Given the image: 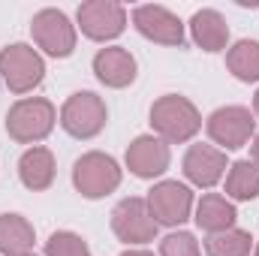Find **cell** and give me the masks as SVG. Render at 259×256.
Wrapping results in <instances>:
<instances>
[{
  "instance_id": "obj_24",
  "label": "cell",
  "mask_w": 259,
  "mask_h": 256,
  "mask_svg": "<svg viewBox=\"0 0 259 256\" xmlns=\"http://www.w3.org/2000/svg\"><path fill=\"white\" fill-rule=\"evenodd\" d=\"M121 256H151L148 250H127V253H121Z\"/></svg>"
},
{
  "instance_id": "obj_2",
  "label": "cell",
  "mask_w": 259,
  "mask_h": 256,
  "mask_svg": "<svg viewBox=\"0 0 259 256\" xmlns=\"http://www.w3.org/2000/svg\"><path fill=\"white\" fill-rule=\"evenodd\" d=\"M72 184L75 190L88 199H100V196H109L121 184V169L118 163L109 157V154H100V151H91L84 157L75 160L72 166Z\"/></svg>"
},
{
  "instance_id": "obj_4",
  "label": "cell",
  "mask_w": 259,
  "mask_h": 256,
  "mask_svg": "<svg viewBox=\"0 0 259 256\" xmlns=\"http://www.w3.org/2000/svg\"><path fill=\"white\" fill-rule=\"evenodd\" d=\"M42 72H46L42 58L30 46H24V42H15V46H9V49L0 52V78L15 94L33 91L42 81Z\"/></svg>"
},
{
  "instance_id": "obj_22",
  "label": "cell",
  "mask_w": 259,
  "mask_h": 256,
  "mask_svg": "<svg viewBox=\"0 0 259 256\" xmlns=\"http://www.w3.org/2000/svg\"><path fill=\"white\" fill-rule=\"evenodd\" d=\"M46 253L49 256H91V250L75 232H55L46 241Z\"/></svg>"
},
{
  "instance_id": "obj_5",
  "label": "cell",
  "mask_w": 259,
  "mask_h": 256,
  "mask_svg": "<svg viewBox=\"0 0 259 256\" xmlns=\"http://www.w3.org/2000/svg\"><path fill=\"white\" fill-rule=\"evenodd\" d=\"M106 118H109L106 103H103L97 94H91V91L72 94L64 103V109H61V124H64V130L69 136H75V139H91V136H97L100 130L106 127Z\"/></svg>"
},
{
  "instance_id": "obj_12",
  "label": "cell",
  "mask_w": 259,
  "mask_h": 256,
  "mask_svg": "<svg viewBox=\"0 0 259 256\" xmlns=\"http://www.w3.org/2000/svg\"><path fill=\"white\" fill-rule=\"evenodd\" d=\"M127 166L136 178H157L169 169V145L154 136H139L127 148Z\"/></svg>"
},
{
  "instance_id": "obj_1",
  "label": "cell",
  "mask_w": 259,
  "mask_h": 256,
  "mask_svg": "<svg viewBox=\"0 0 259 256\" xmlns=\"http://www.w3.org/2000/svg\"><path fill=\"white\" fill-rule=\"evenodd\" d=\"M151 127L157 130L166 142H187V139H193L199 133L202 118H199L196 106L187 97L169 94V97H160L151 106Z\"/></svg>"
},
{
  "instance_id": "obj_8",
  "label": "cell",
  "mask_w": 259,
  "mask_h": 256,
  "mask_svg": "<svg viewBox=\"0 0 259 256\" xmlns=\"http://www.w3.org/2000/svg\"><path fill=\"white\" fill-rule=\"evenodd\" d=\"M148 211L151 217L157 220V226H178L190 217V208H193V193L187 190L184 184L178 181H160L154 190L148 193Z\"/></svg>"
},
{
  "instance_id": "obj_23",
  "label": "cell",
  "mask_w": 259,
  "mask_h": 256,
  "mask_svg": "<svg viewBox=\"0 0 259 256\" xmlns=\"http://www.w3.org/2000/svg\"><path fill=\"white\" fill-rule=\"evenodd\" d=\"M160 253L163 256H199V241L190 232H172L169 238H163Z\"/></svg>"
},
{
  "instance_id": "obj_18",
  "label": "cell",
  "mask_w": 259,
  "mask_h": 256,
  "mask_svg": "<svg viewBox=\"0 0 259 256\" xmlns=\"http://www.w3.org/2000/svg\"><path fill=\"white\" fill-rule=\"evenodd\" d=\"M33 226L21 214H0V253L3 256H30Z\"/></svg>"
},
{
  "instance_id": "obj_16",
  "label": "cell",
  "mask_w": 259,
  "mask_h": 256,
  "mask_svg": "<svg viewBox=\"0 0 259 256\" xmlns=\"http://www.w3.org/2000/svg\"><path fill=\"white\" fill-rule=\"evenodd\" d=\"M190 30H193V39L199 49L205 52H223L226 49V39H229V24L220 12L214 9H199L193 18H190Z\"/></svg>"
},
{
  "instance_id": "obj_27",
  "label": "cell",
  "mask_w": 259,
  "mask_h": 256,
  "mask_svg": "<svg viewBox=\"0 0 259 256\" xmlns=\"http://www.w3.org/2000/svg\"><path fill=\"white\" fill-rule=\"evenodd\" d=\"M256 256H259V247H256Z\"/></svg>"
},
{
  "instance_id": "obj_11",
  "label": "cell",
  "mask_w": 259,
  "mask_h": 256,
  "mask_svg": "<svg viewBox=\"0 0 259 256\" xmlns=\"http://www.w3.org/2000/svg\"><path fill=\"white\" fill-rule=\"evenodd\" d=\"M133 21L142 36L163 42V46H181L184 42V24L178 15H172L166 6H139L133 12Z\"/></svg>"
},
{
  "instance_id": "obj_6",
  "label": "cell",
  "mask_w": 259,
  "mask_h": 256,
  "mask_svg": "<svg viewBox=\"0 0 259 256\" xmlns=\"http://www.w3.org/2000/svg\"><path fill=\"white\" fill-rule=\"evenodd\" d=\"M112 229L127 244H145V241L157 238V220L151 217L148 202L139 196L118 202V208L112 211Z\"/></svg>"
},
{
  "instance_id": "obj_13",
  "label": "cell",
  "mask_w": 259,
  "mask_h": 256,
  "mask_svg": "<svg viewBox=\"0 0 259 256\" xmlns=\"http://www.w3.org/2000/svg\"><path fill=\"white\" fill-rule=\"evenodd\" d=\"M226 172V154L211 145H193L184 157V175L196 187H214Z\"/></svg>"
},
{
  "instance_id": "obj_14",
  "label": "cell",
  "mask_w": 259,
  "mask_h": 256,
  "mask_svg": "<svg viewBox=\"0 0 259 256\" xmlns=\"http://www.w3.org/2000/svg\"><path fill=\"white\" fill-rule=\"evenodd\" d=\"M94 72L103 84L109 88H127L136 78V58L127 49L112 46V49H100L94 58Z\"/></svg>"
},
{
  "instance_id": "obj_3",
  "label": "cell",
  "mask_w": 259,
  "mask_h": 256,
  "mask_svg": "<svg viewBox=\"0 0 259 256\" xmlns=\"http://www.w3.org/2000/svg\"><path fill=\"white\" fill-rule=\"evenodd\" d=\"M55 127V106L49 100H21L9 109L6 115V130L15 142L21 145H30V142H39L46 139Z\"/></svg>"
},
{
  "instance_id": "obj_9",
  "label": "cell",
  "mask_w": 259,
  "mask_h": 256,
  "mask_svg": "<svg viewBox=\"0 0 259 256\" xmlns=\"http://www.w3.org/2000/svg\"><path fill=\"white\" fill-rule=\"evenodd\" d=\"M78 24L84 30V36L91 39H115L124 24H127V12L121 3H112V0H91V3H81L78 6Z\"/></svg>"
},
{
  "instance_id": "obj_10",
  "label": "cell",
  "mask_w": 259,
  "mask_h": 256,
  "mask_svg": "<svg viewBox=\"0 0 259 256\" xmlns=\"http://www.w3.org/2000/svg\"><path fill=\"white\" fill-rule=\"evenodd\" d=\"M253 115L241 106H226V109H217L211 118H208V136L223 145V148H244L253 136Z\"/></svg>"
},
{
  "instance_id": "obj_17",
  "label": "cell",
  "mask_w": 259,
  "mask_h": 256,
  "mask_svg": "<svg viewBox=\"0 0 259 256\" xmlns=\"http://www.w3.org/2000/svg\"><path fill=\"white\" fill-rule=\"evenodd\" d=\"M235 205L226 199V196H217V193H208V196H202V202H199V208H196V223H199V229H205V232H226V229H232V223H235Z\"/></svg>"
},
{
  "instance_id": "obj_20",
  "label": "cell",
  "mask_w": 259,
  "mask_h": 256,
  "mask_svg": "<svg viewBox=\"0 0 259 256\" xmlns=\"http://www.w3.org/2000/svg\"><path fill=\"white\" fill-rule=\"evenodd\" d=\"M226 193L232 199H256L259 196V163L238 160L229 166L226 175Z\"/></svg>"
},
{
  "instance_id": "obj_7",
  "label": "cell",
  "mask_w": 259,
  "mask_h": 256,
  "mask_svg": "<svg viewBox=\"0 0 259 256\" xmlns=\"http://www.w3.org/2000/svg\"><path fill=\"white\" fill-rule=\"evenodd\" d=\"M30 30H33L36 46L46 55H52V58H66L75 49V27L69 24V18L61 9H42V12H36Z\"/></svg>"
},
{
  "instance_id": "obj_26",
  "label": "cell",
  "mask_w": 259,
  "mask_h": 256,
  "mask_svg": "<svg viewBox=\"0 0 259 256\" xmlns=\"http://www.w3.org/2000/svg\"><path fill=\"white\" fill-rule=\"evenodd\" d=\"M253 109H256V115H259V91H256V97H253Z\"/></svg>"
},
{
  "instance_id": "obj_21",
  "label": "cell",
  "mask_w": 259,
  "mask_h": 256,
  "mask_svg": "<svg viewBox=\"0 0 259 256\" xmlns=\"http://www.w3.org/2000/svg\"><path fill=\"white\" fill-rule=\"evenodd\" d=\"M253 238L241 229H226V232H214L205 241V253L208 256H250Z\"/></svg>"
},
{
  "instance_id": "obj_15",
  "label": "cell",
  "mask_w": 259,
  "mask_h": 256,
  "mask_svg": "<svg viewBox=\"0 0 259 256\" xmlns=\"http://www.w3.org/2000/svg\"><path fill=\"white\" fill-rule=\"evenodd\" d=\"M18 175L27 190H46L55 181V157L49 148H30L18 160Z\"/></svg>"
},
{
  "instance_id": "obj_25",
  "label": "cell",
  "mask_w": 259,
  "mask_h": 256,
  "mask_svg": "<svg viewBox=\"0 0 259 256\" xmlns=\"http://www.w3.org/2000/svg\"><path fill=\"white\" fill-rule=\"evenodd\" d=\"M253 160H256V163H259V136H256V139H253Z\"/></svg>"
},
{
  "instance_id": "obj_19",
  "label": "cell",
  "mask_w": 259,
  "mask_h": 256,
  "mask_svg": "<svg viewBox=\"0 0 259 256\" xmlns=\"http://www.w3.org/2000/svg\"><path fill=\"white\" fill-rule=\"evenodd\" d=\"M226 66L232 69L235 78L241 81H259V42L256 39H241L226 52Z\"/></svg>"
}]
</instances>
